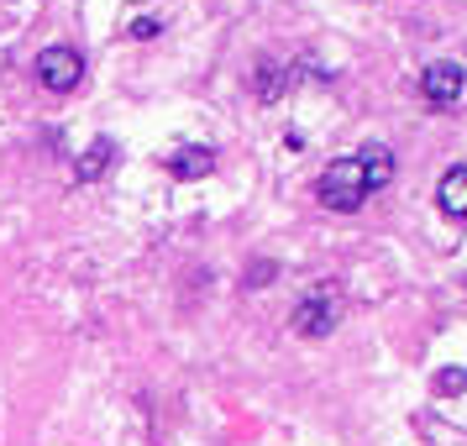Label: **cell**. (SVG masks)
<instances>
[{"label": "cell", "instance_id": "obj_8", "mask_svg": "<svg viewBox=\"0 0 467 446\" xmlns=\"http://www.w3.org/2000/svg\"><path fill=\"white\" fill-rule=\"evenodd\" d=\"M211 169H215V152L200 148V142H190V148H179V152L169 158V173H173V179H205Z\"/></svg>", "mask_w": 467, "mask_h": 446}, {"label": "cell", "instance_id": "obj_5", "mask_svg": "<svg viewBox=\"0 0 467 446\" xmlns=\"http://www.w3.org/2000/svg\"><path fill=\"white\" fill-rule=\"evenodd\" d=\"M110 158H116V142H110V137H95V142L74 158V179H79V184H95V179L110 169Z\"/></svg>", "mask_w": 467, "mask_h": 446}, {"label": "cell", "instance_id": "obj_2", "mask_svg": "<svg viewBox=\"0 0 467 446\" xmlns=\"http://www.w3.org/2000/svg\"><path fill=\"white\" fill-rule=\"evenodd\" d=\"M341 316H347V299H341V289H337V284H316V289L295 305L289 326H295L299 337H331V331L341 326Z\"/></svg>", "mask_w": 467, "mask_h": 446}, {"label": "cell", "instance_id": "obj_3", "mask_svg": "<svg viewBox=\"0 0 467 446\" xmlns=\"http://www.w3.org/2000/svg\"><path fill=\"white\" fill-rule=\"evenodd\" d=\"M420 95H425V106H436V110L462 106V95H467V68L451 64V58H441V64H425Z\"/></svg>", "mask_w": 467, "mask_h": 446}, {"label": "cell", "instance_id": "obj_4", "mask_svg": "<svg viewBox=\"0 0 467 446\" xmlns=\"http://www.w3.org/2000/svg\"><path fill=\"white\" fill-rule=\"evenodd\" d=\"M32 68H37L43 89H53V95H68V89H79V79H85V58L74 47H43Z\"/></svg>", "mask_w": 467, "mask_h": 446}, {"label": "cell", "instance_id": "obj_1", "mask_svg": "<svg viewBox=\"0 0 467 446\" xmlns=\"http://www.w3.org/2000/svg\"><path fill=\"white\" fill-rule=\"evenodd\" d=\"M368 194H373V190H368V173H362L358 152H352V158H337V163H326L320 179H316V200L326 205V211L352 215Z\"/></svg>", "mask_w": 467, "mask_h": 446}, {"label": "cell", "instance_id": "obj_10", "mask_svg": "<svg viewBox=\"0 0 467 446\" xmlns=\"http://www.w3.org/2000/svg\"><path fill=\"white\" fill-rule=\"evenodd\" d=\"M467 389V368H446V373H436V394H462Z\"/></svg>", "mask_w": 467, "mask_h": 446}, {"label": "cell", "instance_id": "obj_6", "mask_svg": "<svg viewBox=\"0 0 467 446\" xmlns=\"http://www.w3.org/2000/svg\"><path fill=\"white\" fill-rule=\"evenodd\" d=\"M436 200H441V211L451 215V221H467V163H457V169L441 173V190H436Z\"/></svg>", "mask_w": 467, "mask_h": 446}, {"label": "cell", "instance_id": "obj_11", "mask_svg": "<svg viewBox=\"0 0 467 446\" xmlns=\"http://www.w3.org/2000/svg\"><path fill=\"white\" fill-rule=\"evenodd\" d=\"M127 32L137 37V43H148V37H158V32H163V22H158V16H137V22H127Z\"/></svg>", "mask_w": 467, "mask_h": 446}, {"label": "cell", "instance_id": "obj_9", "mask_svg": "<svg viewBox=\"0 0 467 446\" xmlns=\"http://www.w3.org/2000/svg\"><path fill=\"white\" fill-rule=\"evenodd\" d=\"M253 89H257V100H278V95H284V68L263 58L257 74H253Z\"/></svg>", "mask_w": 467, "mask_h": 446}, {"label": "cell", "instance_id": "obj_7", "mask_svg": "<svg viewBox=\"0 0 467 446\" xmlns=\"http://www.w3.org/2000/svg\"><path fill=\"white\" fill-rule=\"evenodd\" d=\"M362 173H368V190H389L394 184V152L383 148V142H368V148L358 152Z\"/></svg>", "mask_w": 467, "mask_h": 446}]
</instances>
